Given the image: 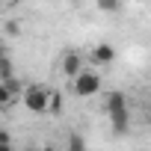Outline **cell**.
<instances>
[{
  "mask_svg": "<svg viewBox=\"0 0 151 151\" xmlns=\"http://www.w3.org/2000/svg\"><path fill=\"white\" fill-rule=\"evenodd\" d=\"M104 86V77L95 71V68H80V74L71 80V89L77 98H95Z\"/></svg>",
  "mask_w": 151,
  "mask_h": 151,
  "instance_id": "cell-1",
  "label": "cell"
},
{
  "mask_svg": "<svg viewBox=\"0 0 151 151\" xmlns=\"http://www.w3.org/2000/svg\"><path fill=\"white\" fill-rule=\"evenodd\" d=\"M21 104H24V110H30V113L42 116V113H47L50 89H47V86H42V83H33V86L21 89Z\"/></svg>",
  "mask_w": 151,
  "mask_h": 151,
  "instance_id": "cell-2",
  "label": "cell"
},
{
  "mask_svg": "<svg viewBox=\"0 0 151 151\" xmlns=\"http://www.w3.org/2000/svg\"><path fill=\"white\" fill-rule=\"evenodd\" d=\"M80 68H83V56H80V53H74V50L62 53V59H59V71H62L65 80H74V77L80 74Z\"/></svg>",
  "mask_w": 151,
  "mask_h": 151,
  "instance_id": "cell-3",
  "label": "cell"
},
{
  "mask_svg": "<svg viewBox=\"0 0 151 151\" xmlns=\"http://www.w3.org/2000/svg\"><path fill=\"white\" fill-rule=\"evenodd\" d=\"M89 62H92V65H113V62H116V47H113L110 42L95 45V47L89 50Z\"/></svg>",
  "mask_w": 151,
  "mask_h": 151,
  "instance_id": "cell-4",
  "label": "cell"
},
{
  "mask_svg": "<svg viewBox=\"0 0 151 151\" xmlns=\"http://www.w3.org/2000/svg\"><path fill=\"white\" fill-rule=\"evenodd\" d=\"M107 116H110V124H113L116 133H124V130H127V124H130V110H116V113H107Z\"/></svg>",
  "mask_w": 151,
  "mask_h": 151,
  "instance_id": "cell-5",
  "label": "cell"
},
{
  "mask_svg": "<svg viewBox=\"0 0 151 151\" xmlns=\"http://www.w3.org/2000/svg\"><path fill=\"white\" fill-rule=\"evenodd\" d=\"M116 110H127L124 92H110V95H107V113H116Z\"/></svg>",
  "mask_w": 151,
  "mask_h": 151,
  "instance_id": "cell-6",
  "label": "cell"
},
{
  "mask_svg": "<svg viewBox=\"0 0 151 151\" xmlns=\"http://www.w3.org/2000/svg\"><path fill=\"white\" fill-rule=\"evenodd\" d=\"M9 77H15V68H12V59L0 50V80H9Z\"/></svg>",
  "mask_w": 151,
  "mask_h": 151,
  "instance_id": "cell-7",
  "label": "cell"
},
{
  "mask_svg": "<svg viewBox=\"0 0 151 151\" xmlns=\"http://www.w3.org/2000/svg\"><path fill=\"white\" fill-rule=\"evenodd\" d=\"M15 98H18V95H15V92H12V89L3 83V80H0V110L12 107V101H15Z\"/></svg>",
  "mask_w": 151,
  "mask_h": 151,
  "instance_id": "cell-8",
  "label": "cell"
},
{
  "mask_svg": "<svg viewBox=\"0 0 151 151\" xmlns=\"http://www.w3.org/2000/svg\"><path fill=\"white\" fill-rule=\"evenodd\" d=\"M122 0H98V9H104V12H110V15H119L122 12Z\"/></svg>",
  "mask_w": 151,
  "mask_h": 151,
  "instance_id": "cell-9",
  "label": "cell"
},
{
  "mask_svg": "<svg viewBox=\"0 0 151 151\" xmlns=\"http://www.w3.org/2000/svg\"><path fill=\"white\" fill-rule=\"evenodd\" d=\"M59 104H62L59 92H53V89H50V104H47V113H59Z\"/></svg>",
  "mask_w": 151,
  "mask_h": 151,
  "instance_id": "cell-10",
  "label": "cell"
},
{
  "mask_svg": "<svg viewBox=\"0 0 151 151\" xmlns=\"http://www.w3.org/2000/svg\"><path fill=\"white\" fill-rule=\"evenodd\" d=\"M83 145H86V142H83V139H80V136H71V139H68V142H65V148H74V151H80V148H83Z\"/></svg>",
  "mask_w": 151,
  "mask_h": 151,
  "instance_id": "cell-11",
  "label": "cell"
},
{
  "mask_svg": "<svg viewBox=\"0 0 151 151\" xmlns=\"http://www.w3.org/2000/svg\"><path fill=\"white\" fill-rule=\"evenodd\" d=\"M6 33H9V36H18V33H21V24H18V21H6Z\"/></svg>",
  "mask_w": 151,
  "mask_h": 151,
  "instance_id": "cell-12",
  "label": "cell"
},
{
  "mask_svg": "<svg viewBox=\"0 0 151 151\" xmlns=\"http://www.w3.org/2000/svg\"><path fill=\"white\" fill-rule=\"evenodd\" d=\"M9 145H12V139H9L3 130H0V148H9Z\"/></svg>",
  "mask_w": 151,
  "mask_h": 151,
  "instance_id": "cell-13",
  "label": "cell"
},
{
  "mask_svg": "<svg viewBox=\"0 0 151 151\" xmlns=\"http://www.w3.org/2000/svg\"><path fill=\"white\" fill-rule=\"evenodd\" d=\"M145 122L151 124V101H148V110H145Z\"/></svg>",
  "mask_w": 151,
  "mask_h": 151,
  "instance_id": "cell-14",
  "label": "cell"
},
{
  "mask_svg": "<svg viewBox=\"0 0 151 151\" xmlns=\"http://www.w3.org/2000/svg\"><path fill=\"white\" fill-rule=\"evenodd\" d=\"M0 3H6V0H0Z\"/></svg>",
  "mask_w": 151,
  "mask_h": 151,
  "instance_id": "cell-15",
  "label": "cell"
}]
</instances>
